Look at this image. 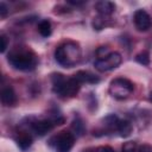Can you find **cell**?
I'll return each mask as SVG.
<instances>
[{
	"label": "cell",
	"instance_id": "10",
	"mask_svg": "<svg viewBox=\"0 0 152 152\" xmlns=\"http://www.w3.org/2000/svg\"><path fill=\"white\" fill-rule=\"evenodd\" d=\"M95 10L97 11L100 15L107 17V15H110L115 11V4L108 0H101L95 4Z\"/></svg>",
	"mask_w": 152,
	"mask_h": 152
},
{
	"label": "cell",
	"instance_id": "19",
	"mask_svg": "<svg viewBox=\"0 0 152 152\" xmlns=\"http://www.w3.org/2000/svg\"><path fill=\"white\" fill-rule=\"evenodd\" d=\"M83 152H115L112 147L109 146H100V147H89L86 148Z\"/></svg>",
	"mask_w": 152,
	"mask_h": 152
},
{
	"label": "cell",
	"instance_id": "2",
	"mask_svg": "<svg viewBox=\"0 0 152 152\" xmlns=\"http://www.w3.org/2000/svg\"><path fill=\"white\" fill-rule=\"evenodd\" d=\"M82 52L78 44L74 42H65L58 45L55 50V59L64 68H71L76 65L81 59Z\"/></svg>",
	"mask_w": 152,
	"mask_h": 152
},
{
	"label": "cell",
	"instance_id": "17",
	"mask_svg": "<svg viewBox=\"0 0 152 152\" xmlns=\"http://www.w3.org/2000/svg\"><path fill=\"white\" fill-rule=\"evenodd\" d=\"M138 148L135 141H127L122 145V152H138Z\"/></svg>",
	"mask_w": 152,
	"mask_h": 152
},
{
	"label": "cell",
	"instance_id": "13",
	"mask_svg": "<svg viewBox=\"0 0 152 152\" xmlns=\"http://www.w3.org/2000/svg\"><path fill=\"white\" fill-rule=\"evenodd\" d=\"M119 121H120V119L116 115L110 114V115H108V116H106L103 119V125H104V127H106V129L108 132H113V131L118 129Z\"/></svg>",
	"mask_w": 152,
	"mask_h": 152
},
{
	"label": "cell",
	"instance_id": "23",
	"mask_svg": "<svg viewBox=\"0 0 152 152\" xmlns=\"http://www.w3.org/2000/svg\"><path fill=\"white\" fill-rule=\"evenodd\" d=\"M68 4H71V5H75V6H78V5H83V4H84V1H71V0H69V1H68Z\"/></svg>",
	"mask_w": 152,
	"mask_h": 152
},
{
	"label": "cell",
	"instance_id": "24",
	"mask_svg": "<svg viewBox=\"0 0 152 152\" xmlns=\"http://www.w3.org/2000/svg\"><path fill=\"white\" fill-rule=\"evenodd\" d=\"M150 101H151V102H152V91H151V93H150Z\"/></svg>",
	"mask_w": 152,
	"mask_h": 152
},
{
	"label": "cell",
	"instance_id": "20",
	"mask_svg": "<svg viewBox=\"0 0 152 152\" xmlns=\"http://www.w3.org/2000/svg\"><path fill=\"white\" fill-rule=\"evenodd\" d=\"M0 42H1V45H0V51L4 53L6 51V48H7V38L5 34H1L0 37Z\"/></svg>",
	"mask_w": 152,
	"mask_h": 152
},
{
	"label": "cell",
	"instance_id": "3",
	"mask_svg": "<svg viewBox=\"0 0 152 152\" xmlns=\"http://www.w3.org/2000/svg\"><path fill=\"white\" fill-rule=\"evenodd\" d=\"M51 81L53 91L61 97H72L78 93L81 88V83L74 76L65 78L62 74H52Z\"/></svg>",
	"mask_w": 152,
	"mask_h": 152
},
{
	"label": "cell",
	"instance_id": "22",
	"mask_svg": "<svg viewBox=\"0 0 152 152\" xmlns=\"http://www.w3.org/2000/svg\"><path fill=\"white\" fill-rule=\"evenodd\" d=\"M138 152H152V146L148 144H144L138 148Z\"/></svg>",
	"mask_w": 152,
	"mask_h": 152
},
{
	"label": "cell",
	"instance_id": "16",
	"mask_svg": "<svg viewBox=\"0 0 152 152\" xmlns=\"http://www.w3.org/2000/svg\"><path fill=\"white\" fill-rule=\"evenodd\" d=\"M51 24L49 20H42L39 24H38V32L42 37H49L51 34Z\"/></svg>",
	"mask_w": 152,
	"mask_h": 152
},
{
	"label": "cell",
	"instance_id": "8",
	"mask_svg": "<svg viewBox=\"0 0 152 152\" xmlns=\"http://www.w3.org/2000/svg\"><path fill=\"white\" fill-rule=\"evenodd\" d=\"M133 20H134V25L139 31H147L151 25H152V19L151 15L144 11V10H138L135 11L134 15H133Z\"/></svg>",
	"mask_w": 152,
	"mask_h": 152
},
{
	"label": "cell",
	"instance_id": "6",
	"mask_svg": "<svg viewBox=\"0 0 152 152\" xmlns=\"http://www.w3.org/2000/svg\"><path fill=\"white\" fill-rule=\"evenodd\" d=\"M122 57L119 52H109L107 56L102 57V58H97L94 62V66L97 71L100 72H106V71H110L115 68H118L121 64Z\"/></svg>",
	"mask_w": 152,
	"mask_h": 152
},
{
	"label": "cell",
	"instance_id": "18",
	"mask_svg": "<svg viewBox=\"0 0 152 152\" xmlns=\"http://www.w3.org/2000/svg\"><path fill=\"white\" fill-rule=\"evenodd\" d=\"M135 59H137V62H139L142 65H148L150 64V56H148L147 52H140V53H138L137 57H135Z\"/></svg>",
	"mask_w": 152,
	"mask_h": 152
},
{
	"label": "cell",
	"instance_id": "4",
	"mask_svg": "<svg viewBox=\"0 0 152 152\" xmlns=\"http://www.w3.org/2000/svg\"><path fill=\"white\" fill-rule=\"evenodd\" d=\"M75 144V135L69 131H61L52 135L49 140V145L55 148L56 152H70Z\"/></svg>",
	"mask_w": 152,
	"mask_h": 152
},
{
	"label": "cell",
	"instance_id": "1",
	"mask_svg": "<svg viewBox=\"0 0 152 152\" xmlns=\"http://www.w3.org/2000/svg\"><path fill=\"white\" fill-rule=\"evenodd\" d=\"M8 63L17 70L30 71L33 70L38 63L37 56L33 51L25 48H15L7 56Z\"/></svg>",
	"mask_w": 152,
	"mask_h": 152
},
{
	"label": "cell",
	"instance_id": "12",
	"mask_svg": "<svg viewBox=\"0 0 152 152\" xmlns=\"http://www.w3.org/2000/svg\"><path fill=\"white\" fill-rule=\"evenodd\" d=\"M15 141L18 144V146L21 148V150H26L31 146L32 144V137L30 134V132L27 131H18L17 134H15Z\"/></svg>",
	"mask_w": 152,
	"mask_h": 152
},
{
	"label": "cell",
	"instance_id": "5",
	"mask_svg": "<svg viewBox=\"0 0 152 152\" xmlns=\"http://www.w3.org/2000/svg\"><path fill=\"white\" fill-rule=\"evenodd\" d=\"M133 89H134V86L129 80L124 77H118L110 82L108 90L113 97L118 100H124L133 93Z\"/></svg>",
	"mask_w": 152,
	"mask_h": 152
},
{
	"label": "cell",
	"instance_id": "9",
	"mask_svg": "<svg viewBox=\"0 0 152 152\" xmlns=\"http://www.w3.org/2000/svg\"><path fill=\"white\" fill-rule=\"evenodd\" d=\"M0 97H1V102L4 106L6 107H11V106H14L17 103V95H15V91L13 90L12 87H4L1 89V94H0Z\"/></svg>",
	"mask_w": 152,
	"mask_h": 152
},
{
	"label": "cell",
	"instance_id": "11",
	"mask_svg": "<svg viewBox=\"0 0 152 152\" xmlns=\"http://www.w3.org/2000/svg\"><path fill=\"white\" fill-rule=\"evenodd\" d=\"M74 77L82 84V83H88V84H95V83H99L100 82V78L94 75L93 72L90 71H84V70H80L77 71Z\"/></svg>",
	"mask_w": 152,
	"mask_h": 152
},
{
	"label": "cell",
	"instance_id": "7",
	"mask_svg": "<svg viewBox=\"0 0 152 152\" xmlns=\"http://www.w3.org/2000/svg\"><path fill=\"white\" fill-rule=\"evenodd\" d=\"M55 126H56V122H55L53 118H50V119H36V120H32L30 122V129L34 134L39 135V137H43L46 133H49Z\"/></svg>",
	"mask_w": 152,
	"mask_h": 152
},
{
	"label": "cell",
	"instance_id": "21",
	"mask_svg": "<svg viewBox=\"0 0 152 152\" xmlns=\"http://www.w3.org/2000/svg\"><path fill=\"white\" fill-rule=\"evenodd\" d=\"M7 13H8V8L5 5V2H0V15H1V18H5L7 15Z\"/></svg>",
	"mask_w": 152,
	"mask_h": 152
},
{
	"label": "cell",
	"instance_id": "14",
	"mask_svg": "<svg viewBox=\"0 0 152 152\" xmlns=\"http://www.w3.org/2000/svg\"><path fill=\"white\" fill-rule=\"evenodd\" d=\"M116 132L120 134V137H124V138L128 137L131 134V132H132V125H131V122L127 121V120H120L119 121V125H118Z\"/></svg>",
	"mask_w": 152,
	"mask_h": 152
},
{
	"label": "cell",
	"instance_id": "15",
	"mask_svg": "<svg viewBox=\"0 0 152 152\" xmlns=\"http://www.w3.org/2000/svg\"><path fill=\"white\" fill-rule=\"evenodd\" d=\"M71 128H72V131H74L72 134H74V135L76 134L77 137L83 135L84 132H86V127H84V124H83V121H82L81 118H76V119L72 121V124H71Z\"/></svg>",
	"mask_w": 152,
	"mask_h": 152
}]
</instances>
